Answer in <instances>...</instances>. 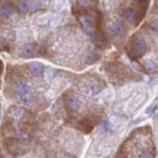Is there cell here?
I'll list each match as a JSON object with an SVG mask.
<instances>
[{"instance_id": "6da1fadb", "label": "cell", "mask_w": 158, "mask_h": 158, "mask_svg": "<svg viewBox=\"0 0 158 158\" xmlns=\"http://www.w3.org/2000/svg\"><path fill=\"white\" fill-rule=\"evenodd\" d=\"M108 32L112 35H120L124 32V26L120 22H111L108 24Z\"/></svg>"}, {"instance_id": "7a4b0ae2", "label": "cell", "mask_w": 158, "mask_h": 158, "mask_svg": "<svg viewBox=\"0 0 158 158\" xmlns=\"http://www.w3.org/2000/svg\"><path fill=\"white\" fill-rule=\"evenodd\" d=\"M133 50L138 54H143L146 51V44L142 39H136L133 43Z\"/></svg>"}, {"instance_id": "3957f363", "label": "cell", "mask_w": 158, "mask_h": 158, "mask_svg": "<svg viewBox=\"0 0 158 158\" xmlns=\"http://www.w3.org/2000/svg\"><path fill=\"white\" fill-rule=\"evenodd\" d=\"M67 106H68L69 110L77 111L79 107H80V100L77 96H69L67 99Z\"/></svg>"}, {"instance_id": "277c9868", "label": "cell", "mask_w": 158, "mask_h": 158, "mask_svg": "<svg viewBox=\"0 0 158 158\" xmlns=\"http://www.w3.org/2000/svg\"><path fill=\"white\" fill-rule=\"evenodd\" d=\"M50 19H51V14L46 12V14H41L37 17L35 20V23L39 24V26H44V24H48L50 22Z\"/></svg>"}, {"instance_id": "5b68a950", "label": "cell", "mask_w": 158, "mask_h": 158, "mask_svg": "<svg viewBox=\"0 0 158 158\" xmlns=\"http://www.w3.org/2000/svg\"><path fill=\"white\" fill-rule=\"evenodd\" d=\"M15 91L19 94V95H23V94H26V93H28L29 91V89H28V86H27V84L26 83H23V81H19L17 84H16V86H15Z\"/></svg>"}, {"instance_id": "8992f818", "label": "cell", "mask_w": 158, "mask_h": 158, "mask_svg": "<svg viewBox=\"0 0 158 158\" xmlns=\"http://www.w3.org/2000/svg\"><path fill=\"white\" fill-rule=\"evenodd\" d=\"M31 72L34 74V76H40L41 73H43V71H44V68H43V66L38 63V62H33V63H31Z\"/></svg>"}, {"instance_id": "52a82bcc", "label": "cell", "mask_w": 158, "mask_h": 158, "mask_svg": "<svg viewBox=\"0 0 158 158\" xmlns=\"http://www.w3.org/2000/svg\"><path fill=\"white\" fill-rule=\"evenodd\" d=\"M66 5V0H51V6L54 11H61L63 10Z\"/></svg>"}, {"instance_id": "ba28073f", "label": "cell", "mask_w": 158, "mask_h": 158, "mask_svg": "<svg viewBox=\"0 0 158 158\" xmlns=\"http://www.w3.org/2000/svg\"><path fill=\"white\" fill-rule=\"evenodd\" d=\"M81 23L84 24V28L88 31V32H93V27H91V20L88 17V16H81L80 17Z\"/></svg>"}, {"instance_id": "9c48e42d", "label": "cell", "mask_w": 158, "mask_h": 158, "mask_svg": "<svg viewBox=\"0 0 158 158\" xmlns=\"http://www.w3.org/2000/svg\"><path fill=\"white\" fill-rule=\"evenodd\" d=\"M1 15L6 16V17H11V16L14 15L12 7H10L9 5H2V6H1Z\"/></svg>"}, {"instance_id": "30bf717a", "label": "cell", "mask_w": 158, "mask_h": 158, "mask_svg": "<svg viewBox=\"0 0 158 158\" xmlns=\"http://www.w3.org/2000/svg\"><path fill=\"white\" fill-rule=\"evenodd\" d=\"M31 5H32V0H20V2H19V7L23 11L29 10Z\"/></svg>"}, {"instance_id": "8fae6325", "label": "cell", "mask_w": 158, "mask_h": 158, "mask_svg": "<svg viewBox=\"0 0 158 158\" xmlns=\"http://www.w3.org/2000/svg\"><path fill=\"white\" fill-rule=\"evenodd\" d=\"M20 99H21V101H22L23 103H31V102L33 101V96H32V94L28 91V93H26V94L21 95Z\"/></svg>"}, {"instance_id": "7c38bea8", "label": "cell", "mask_w": 158, "mask_h": 158, "mask_svg": "<svg viewBox=\"0 0 158 158\" xmlns=\"http://www.w3.org/2000/svg\"><path fill=\"white\" fill-rule=\"evenodd\" d=\"M11 114L15 117V118H20L23 116V110L20 108V107H14L12 110H11Z\"/></svg>"}, {"instance_id": "4fadbf2b", "label": "cell", "mask_w": 158, "mask_h": 158, "mask_svg": "<svg viewBox=\"0 0 158 158\" xmlns=\"http://www.w3.org/2000/svg\"><path fill=\"white\" fill-rule=\"evenodd\" d=\"M130 93H131V86H130V85L124 86V88L120 90V96H122V98H127V96L130 95Z\"/></svg>"}, {"instance_id": "5bb4252c", "label": "cell", "mask_w": 158, "mask_h": 158, "mask_svg": "<svg viewBox=\"0 0 158 158\" xmlns=\"http://www.w3.org/2000/svg\"><path fill=\"white\" fill-rule=\"evenodd\" d=\"M101 98H102L103 100H111L112 98H113V93H112V90H111V89H106V90L102 93Z\"/></svg>"}, {"instance_id": "9a60e30c", "label": "cell", "mask_w": 158, "mask_h": 158, "mask_svg": "<svg viewBox=\"0 0 158 158\" xmlns=\"http://www.w3.org/2000/svg\"><path fill=\"white\" fill-rule=\"evenodd\" d=\"M23 55L26 56H32L33 55V46L32 45H26L23 49Z\"/></svg>"}, {"instance_id": "2e32d148", "label": "cell", "mask_w": 158, "mask_h": 158, "mask_svg": "<svg viewBox=\"0 0 158 158\" xmlns=\"http://www.w3.org/2000/svg\"><path fill=\"white\" fill-rule=\"evenodd\" d=\"M133 15H134V12L131 11V10H127V11H124L123 12V17L124 19H127V20H133Z\"/></svg>"}, {"instance_id": "e0dca14e", "label": "cell", "mask_w": 158, "mask_h": 158, "mask_svg": "<svg viewBox=\"0 0 158 158\" xmlns=\"http://www.w3.org/2000/svg\"><path fill=\"white\" fill-rule=\"evenodd\" d=\"M50 21H51V24H52V26H57V24L60 23V21H61V17L56 15V16L51 17V19H50Z\"/></svg>"}, {"instance_id": "ac0fdd59", "label": "cell", "mask_w": 158, "mask_h": 158, "mask_svg": "<svg viewBox=\"0 0 158 158\" xmlns=\"http://www.w3.org/2000/svg\"><path fill=\"white\" fill-rule=\"evenodd\" d=\"M51 78H52V71H51V69H48V71L45 72V80H46V81H50Z\"/></svg>"}, {"instance_id": "d6986e66", "label": "cell", "mask_w": 158, "mask_h": 158, "mask_svg": "<svg viewBox=\"0 0 158 158\" xmlns=\"http://www.w3.org/2000/svg\"><path fill=\"white\" fill-rule=\"evenodd\" d=\"M79 4L84 5V6H88V5H90V0H79Z\"/></svg>"}, {"instance_id": "ffe728a7", "label": "cell", "mask_w": 158, "mask_h": 158, "mask_svg": "<svg viewBox=\"0 0 158 158\" xmlns=\"http://www.w3.org/2000/svg\"><path fill=\"white\" fill-rule=\"evenodd\" d=\"M141 158H153V156H152L151 153H143V155L141 156Z\"/></svg>"}]
</instances>
